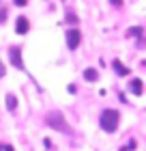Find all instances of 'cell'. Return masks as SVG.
<instances>
[{"instance_id":"6da1fadb","label":"cell","mask_w":146,"mask_h":151,"mask_svg":"<svg viewBox=\"0 0 146 151\" xmlns=\"http://www.w3.org/2000/svg\"><path fill=\"white\" fill-rule=\"evenodd\" d=\"M45 121H47V125H50V127L58 129V132H62V134H71V125L65 121V116H62L60 112H47Z\"/></svg>"},{"instance_id":"7a4b0ae2","label":"cell","mask_w":146,"mask_h":151,"mask_svg":"<svg viewBox=\"0 0 146 151\" xmlns=\"http://www.w3.org/2000/svg\"><path fill=\"white\" fill-rule=\"evenodd\" d=\"M118 121H120V114H118V110H103L101 112V127L105 129V132H114V129L118 127Z\"/></svg>"},{"instance_id":"3957f363","label":"cell","mask_w":146,"mask_h":151,"mask_svg":"<svg viewBox=\"0 0 146 151\" xmlns=\"http://www.w3.org/2000/svg\"><path fill=\"white\" fill-rule=\"evenodd\" d=\"M9 58H11V63L15 69H24V63H22V47L19 45H13L11 50H9Z\"/></svg>"},{"instance_id":"277c9868","label":"cell","mask_w":146,"mask_h":151,"mask_svg":"<svg viewBox=\"0 0 146 151\" xmlns=\"http://www.w3.org/2000/svg\"><path fill=\"white\" fill-rule=\"evenodd\" d=\"M80 30L78 28H71V30H67V45H69V50H78V45H80Z\"/></svg>"},{"instance_id":"5b68a950","label":"cell","mask_w":146,"mask_h":151,"mask_svg":"<svg viewBox=\"0 0 146 151\" xmlns=\"http://www.w3.org/2000/svg\"><path fill=\"white\" fill-rule=\"evenodd\" d=\"M28 28H30L28 19H26L24 15H19L17 22H15V32H17V35H26V32H28Z\"/></svg>"},{"instance_id":"8992f818","label":"cell","mask_w":146,"mask_h":151,"mask_svg":"<svg viewBox=\"0 0 146 151\" xmlns=\"http://www.w3.org/2000/svg\"><path fill=\"white\" fill-rule=\"evenodd\" d=\"M129 91L133 93V95H142V80L140 78H133L129 82Z\"/></svg>"},{"instance_id":"52a82bcc","label":"cell","mask_w":146,"mask_h":151,"mask_svg":"<svg viewBox=\"0 0 146 151\" xmlns=\"http://www.w3.org/2000/svg\"><path fill=\"white\" fill-rule=\"evenodd\" d=\"M112 67H114V71H116L118 76H129V69L120 63V60H112Z\"/></svg>"},{"instance_id":"ba28073f","label":"cell","mask_w":146,"mask_h":151,"mask_svg":"<svg viewBox=\"0 0 146 151\" xmlns=\"http://www.w3.org/2000/svg\"><path fill=\"white\" fill-rule=\"evenodd\" d=\"M84 78H86L88 82H95L97 78H99V71H97V69H93V67H90V69H86V71H84Z\"/></svg>"},{"instance_id":"9c48e42d","label":"cell","mask_w":146,"mask_h":151,"mask_svg":"<svg viewBox=\"0 0 146 151\" xmlns=\"http://www.w3.org/2000/svg\"><path fill=\"white\" fill-rule=\"evenodd\" d=\"M6 108H9V110H15L17 108V97L15 95H6Z\"/></svg>"},{"instance_id":"30bf717a","label":"cell","mask_w":146,"mask_h":151,"mask_svg":"<svg viewBox=\"0 0 146 151\" xmlns=\"http://www.w3.org/2000/svg\"><path fill=\"white\" fill-rule=\"evenodd\" d=\"M129 35H131V37H142V28H140V26H135V28L129 30Z\"/></svg>"},{"instance_id":"8fae6325","label":"cell","mask_w":146,"mask_h":151,"mask_svg":"<svg viewBox=\"0 0 146 151\" xmlns=\"http://www.w3.org/2000/svg\"><path fill=\"white\" fill-rule=\"evenodd\" d=\"M133 149H135V140H129V142H127V145H125L120 151H133Z\"/></svg>"},{"instance_id":"7c38bea8","label":"cell","mask_w":146,"mask_h":151,"mask_svg":"<svg viewBox=\"0 0 146 151\" xmlns=\"http://www.w3.org/2000/svg\"><path fill=\"white\" fill-rule=\"evenodd\" d=\"M4 17H6V11H4V9H0V24L4 22Z\"/></svg>"},{"instance_id":"4fadbf2b","label":"cell","mask_w":146,"mask_h":151,"mask_svg":"<svg viewBox=\"0 0 146 151\" xmlns=\"http://www.w3.org/2000/svg\"><path fill=\"white\" fill-rule=\"evenodd\" d=\"M26 2H28V0H15V4H17V6H24Z\"/></svg>"},{"instance_id":"5bb4252c","label":"cell","mask_w":146,"mask_h":151,"mask_svg":"<svg viewBox=\"0 0 146 151\" xmlns=\"http://www.w3.org/2000/svg\"><path fill=\"white\" fill-rule=\"evenodd\" d=\"M110 2H112L114 6H120V4H122V0H110Z\"/></svg>"},{"instance_id":"9a60e30c","label":"cell","mask_w":146,"mask_h":151,"mask_svg":"<svg viewBox=\"0 0 146 151\" xmlns=\"http://www.w3.org/2000/svg\"><path fill=\"white\" fill-rule=\"evenodd\" d=\"M2 76H4V65L0 63V78H2Z\"/></svg>"},{"instance_id":"2e32d148","label":"cell","mask_w":146,"mask_h":151,"mask_svg":"<svg viewBox=\"0 0 146 151\" xmlns=\"http://www.w3.org/2000/svg\"><path fill=\"white\" fill-rule=\"evenodd\" d=\"M2 149H4V151H13V147H11V145H9V147H2Z\"/></svg>"}]
</instances>
